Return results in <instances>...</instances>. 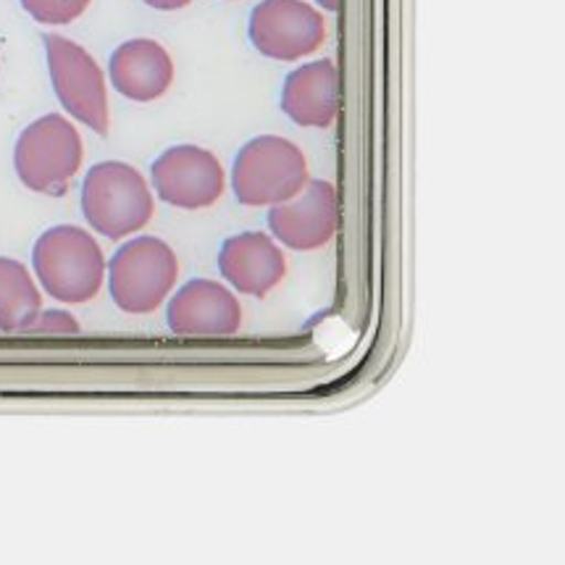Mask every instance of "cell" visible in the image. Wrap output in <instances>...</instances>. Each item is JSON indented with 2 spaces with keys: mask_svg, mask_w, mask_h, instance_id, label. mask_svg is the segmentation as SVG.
Here are the masks:
<instances>
[{
  "mask_svg": "<svg viewBox=\"0 0 565 565\" xmlns=\"http://www.w3.org/2000/svg\"><path fill=\"white\" fill-rule=\"evenodd\" d=\"M106 266L98 239L74 224L43 232L32 250V268L40 287L64 306H82L98 298L106 281Z\"/></svg>",
  "mask_w": 565,
  "mask_h": 565,
  "instance_id": "cell-1",
  "label": "cell"
},
{
  "mask_svg": "<svg viewBox=\"0 0 565 565\" xmlns=\"http://www.w3.org/2000/svg\"><path fill=\"white\" fill-rule=\"evenodd\" d=\"M82 213L95 232L108 239L132 237L150 224L156 200L150 184L124 161H103L82 182Z\"/></svg>",
  "mask_w": 565,
  "mask_h": 565,
  "instance_id": "cell-2",
  "label": "cell"
},
{
  "mask_svg": "<svg viewBox=\"0 0 565 565\" xmlns=\"http://www.w3.org/2000/svg\"><path fill=\"white\" fill-rule=\"evenodd\" d=\"M308 179V158L298 145L279 135H260L239 148L230 182L247 209H271L298 195Z\"/></svg>",
  "mask_w": 565,
  "mask_h": 565,
  "instance_id": "cell-3",
  "label": "cell"
},
{
  "mask_svg": "<svg viewBox=\"0 0 565 565\" xmlns=\"http://www.w3.org/2000/svg\"><path fill=\"white\" fill-rule=\"evenodd\" d=\"M82 158L85 145L77 127L66 116L47 114L19 135L13 148V169L26 190L61 198L79 174Z\"/></svg>",
  "mask_w": 565,
  "mask_h": 565,
  "instance_id": "cell-4",
  "label": "cell"
},
{
  "mask_svg": "<svg viewBox=\"0 0 565 565\" xmlns=\"http://www.w3.org/2000/svg\"><path fill=\"white\" fill-rule=\"evenodd\" d=\"M106 277L119 311L132 316L153 313L174 292L179 258L163 239L135 237L114 253Z\"/></svg>",
  "mask_w": 565,
  "mask_h": 565,
  "instance_id": "cell-5",
  "label": "cell"
},
{
  "mask_svg": "<svg viewBox=\"0 0 565 565\" xmlns=\"http://www.w3.org/2000/svg\"><path fill=\"white\" fill-rule=\"evenodd\" d=\"M43 43L47 72H51L53 89H56V98L64 111L93 132L106 137L111 127V114H108L106 74L98 61L64 34H45Z\"/></svg>",
  "mask_w": 565,
  "mask_h": 565,
  "instance_id": "cell-6",
  "label": "cell"
},
{
  "mask_svg": "<svg viewBox=\"0 0 565 565\" xmlns=\"http://www.w3.org/2000/svg\"><path fill=\"white\" fill-rule=\"evenodd\" d=\"M247 38L260 56L300 61L327 43V19L308 0H260L250 13Z\"/></svg>",
  "mask_w": 565,
  "mask_h": 565,
  "instance_id": "cell-7",
  "label": "cell"
},
{
  "mask_svg": "<svg viewBox=\"0 0 565 565\" xmlns=\"http://www.w3.org/2000/svg\"><path fill=\"white\" fill-rule=\"evenodd\" d=\"M150 182L163 203L182 211H200L224 198L226 171L209 148L174 145L153 161Z\"/></svg>",
  "mask_w": 565,
  "mask_h": 565,
  "instance_id": "cell-8",
  "label": "cell"
},
{
  "mask_svg": "<svg viewBox=\"0 0 565 565\" xmlns=\"http://www.w3.org/2000/svg\"><path fill=\"white\" fill-rule=\"evenodd\" d=\"M268 230L289 250H321L340 230V195L327 179H308L298 195L268 209Z\"/></svg>",
  "mask_w": 565,
  "mask_h": 565,
  "instance_id": "cell-9",
  "label": "cell"
},
{
  "mask_svg": "<svg viewBox=\"0 0 565 565\" xmlns=\"http://www.w3.org/2000/svg\"><path fill=\"white\" fill-rule=\"evenodd\" d=\"M169 329L177 337L218 340L234 337L243 327V306L222 281L192 279L179 287L167 311Z\"/></svg>",
  "mask_w": 565,
  "mask_h": 565,
  "instance_id": "cell-10",
  "label": "cell"
},
{
  "mask_svg": "<svg viewBox=\"0 0 565 565\" xmlns=\"http://www.w3.org/2000/svg\"><path fill=\"white\" fill-rule=\"evenodd\" d=\"M218 271L226 285L247 298H266L287 277V258L266 232H243L218 250Z\"/></svg>",
  "mask_w": 565,
  "mask_h": 565,
  "instance_id": "cell-11",
  "label": "cell"
},
{
  "mask_svg": "<svg viewBox=\"0 0 565 565\" xmlns=\"http://www.w3.org/2000/svg\"><path fill=\"white\" fill-rule=\"evenodd\" d=\"M108 77L124 98L153 103L169 93L174 82V61L161 43L150 38H135L121 43L108 61Z\"/></svg>",
  "mask_w": 565,
  "mask_h": 565,
  "instance_id": "cell-12",
  "label": "cell"
},
{
  "mask_svg": "<svg viewBox=\"0 0 565 565\" xmlns=\"http://www.w3.org/2000/svg\"><path fill=\"white\" fill-rule=\"evenodd\" d=\"M281 111L298 127L329 129L340 114V72L332 58L308 61L281 87Z\"/></svg>",
  "mask_w": 565,
  "mask_h": 565,
  "instance_id": "cell-13",
  "label": "cell"
},
{
  "mask_svg": "<svg viewBox=\"0 0 565 565\" xmlns=\"http://www.w3.org/2000/svg\"><path fill=\"white\" fill-rule=\"evenodd\" d=\"M43 311V295L30 268L0 255V332H26L34 316Z\"/></svg>",
  "mask_w": 565,
  "mask_h": 565,
  "instance_id": "cell-14",
  "label": "cell"
},
{
  "mask_svg": "<svg viewBox=\"0 0 565 565\" xmlns=\"http://www.w3.org/2000/svg\"><path fill=\"white\" fill-rule=\"evenodd\" d=\"M22 9L30 13L34 22L47 26H64L77 22L89 9L93 0H19Z\"/></svg>",
  "mask_w": 565,
  "mask_h": 565,
  "instance_id": "cell-15",
  "label": "cell"
},
{
  "mask_svg": "<svg viewBox=\"0 0 565 565\" xmlns=\"http://www.w3.org/2000/svg\"><path fill=\"white\" fill-rule=\"evenodd\" d=\"M26 334L40 337H74L79 334V321L68 311H40L26 327Z\"/></svg>",
  "mask_w": 565,
  "mask_h": 565,
  "instance_id": "cell-16",
  "label": "cell"
},
{
  "mask_svg": "<svg viewBox=\"0 0 565 565\" xmlns=\"http://www.w3.org/2000/svg\"><path fill=\"white\" fill-rule=\"evenodd\" d=\"M142 3L156 11H179V9H188L192 0H142Z\"/></svg>",
  "mask_w": 565,
  "mask_h": 565,
  "instance_id": "cell-17",
  "label": "cell"
},
{
  "mask_svg": "<svg viewBox=\"0 0 565 565\" xmlns=\"http://www.w3.org/2000/svg\"><path fill=\"white\" fill-rule=\"evenodd\" d=\"M313 3L319 6V9H323V11L334 13V11H340V3H342V0H313Z\"/></svg>",
  "mask_w": 565,
  "mask_h": 565,
  "instance_id": "cell-18",
  "label": "cell"
}]
</instances>
